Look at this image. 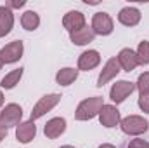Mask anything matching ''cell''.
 Segmentation results:
<instances>
[{"label": "cell", "mask_w": 149, "mask_h": 148, "mask_svg": "<svg viewBox=\"0 0 149 148\" xmlns=\"http://www.w3.org/2000/svg\"><path fill=\"white\" fill-rule=\"evenodd\" d=\"M94 37H95V33L88 26H83V28H80V30H76V32L71 33V40H73L76 45H85V44L92 42Z\"/></svg>", "instance_id": "e0dca14e"}, {"label": "cell", "mask_w": 149, "mask_h": 148, "mask_svg": "<svg viewBox=\"0 0 149 148\" xmlns=\"http://www.w3.org/2000/svg\"><path fill=\"white\" fill-rule=\"evenodd\" d=\"M118 19H120V23L125 25V26H135V25L141 21V12H139L137 9H134V7H125V9L120 11Z\"/></svg>", "instance_id": "7c38bea8"}, {"label": "cell", "mask_w": 149, "mask_h": 148, "mask_svg": "<svg viewBox=\"0 0 149 148\" xmlns=\"http://www.w3.org/2000/svg\"><path fill=\"white\" fill-rule=\"evenodd\" d=\"M59 101H61V96H59V94H49V96H43L37 105H35L33 111H31V122L37 120V118H40L42 115H45L49 110H52Z\"/></svg>", "instance_id": "277c9868"}, {"label": "cell", "mask_w": 149, "mask_h": 148, "mask_svg": "<svg viewBox=\"0 0 149 148\" xmlns=\"http://www.w3.org/2000/svg\"><path fill=\"white\" fill-rule=\"evenodd\" d=\"M2 103H3V94L0 92V106H2Z\"/></svg>", "instance_id": "83f0119b"}, {"label": "cell", "mask_w": 149, "mask_h": 148, "mask_svg": "<svg viewBox=\"0 0 149 148\" xmlns=\"http://www.w3.org/2000/svg\"><path fill=\"white\" fill-rule=\"evenodd\" d=\"M118 72H120V63H118L116 58H113V59H109V61L106 63V66L102 68V72H101V75H99V82H97V85L102 87L104 84H108V82L111 80L113 77H116Z\"/></svg>", "instance_id": "30bf717a"}, {"label": "cell", "mask_w": 149, "mask_h": 148, "mask_svg": "<svg viewBox=\"0 0 149 148\" xmlns=\"http://www.w3.org/2000/svg\"><path fill=\"white\" fill-rule=\"evenodd\" d=\"M99 148H114V147H113V145H101Z\"/></svg>", "instance_id": "4316f807"}, {"label": "cell", "mask_w": 149, "mask_h": 148, "mask_svg": "<svg viewBox=\"0 0 149 148\" xmlns=\"http://www.w3.org/2000/svg\"><path fill=\"white\" fill-rule=\"evenodd\" d=\"M21 75H23V68H17V70L10 72L9 75H5V77L2 78V87H5V89H12V87L19 82Z\"/></svg>", "instance_id": "ffe728a7"}, {"label": "cell", "mask_w": 149, "mask_h": 148, "mask_svg": "<svg viewBox=\"0 0 149 148\" xmlns=\"http://www.w3.org/2000/svg\"><path fill=\"white\" fill-rule=\"evenodd\" d=\"M139 91H141V96H144V94H149V72L148 73H142L139 77V82H137V85H135Z\"/></svg>", "instance_id": "7402d4cb"}, {"label": "cell", "mask_w": 149, "mask_h": 148, "mask_svg": "<svg viewBox=\"0 0 149 148\" xmlns=\"http://www.w3.org/2000/svg\"><path fill=\"white\" fill-rule=\"evenodd\" d=\"M5 136H7V129L0 127V141H2V140H5Z\"/></svg>", "instance_id": "484cf974"}, {"label": "cell", "mask_w": 149, "mask_h": 148, "mask_svg": "<svg viewBox=\"0 0 149 148\" xmlns=\"http://www.w3.org/2000/svg\"><path fill=\"white\" fill-rule=\"evenodd\" d=\"M137 59H139V65H148L149 63V42H141L139 44Z\"/></svg>", "instance_id": "44dd1931"}, {"label": "cell", "mask_w": 149, "mask_h": 148, "mask_svg": "<svg viewBox=\"0 0 149 148\" xmlns=\"http://www.w3.org/2000/svg\"><path fill=\"white\" fill-rule=\"evenodd\" d=\"M14 25V16L9 7H0V37L7 35Z\"/></svg>", "instance_id": "2e32d148"}, {"label": "cell", "mask_w": 149, "mask_h": 148, "mask_svg": "<svg viewBox=\"0 0 149 148\" xmlns=\"http://www.w3.org/2000/svg\"><path fill=\"white\" fill-rule=\"evenodd\" d=\"M76 77H78V70H73V68H64V70H61L59 73H57V82L61 84V85H70L71 82L76 80Z\"/></svg>", "instance_id": "d6986e66"}, {"label": "cell", "mask_w": 149, "mask_h": 148, "mask_svg": "<svg viewBox=\"0 0 149 148\" xmlns=\"http://www.w3.org/2000/svg\"><path fill=\"white\" fill-rule=\"evenodd\" d=\"M139 106L146 111V113H149V94L141 96V99H139Z\"/></svg>", "instance_id": "603a6c76"}, {"label": "cell", "mask_w": 149, "mask_h": 148, "mask_svg": "<svg viewBox=\"0 0 149 148\" xmlns=\"http://www.w3.org/2000/svg\"><path fill=\"white\" fill-rule=\"evenodd\" d=\"M118 63L123 70L130 72L134 70L137 65H139V59H137V54L132 51V49H123L120 54H118Z\"/></svg>", "instance_id": "8fae6325"}, {"label": "cell", "mask_w": 149, "mask_h": 148, "mask_svg": "<svg viewBox=\"0 0 149 148\" xmlns=\"http://www.w3.org/2000/svg\"><path fill=\"white\" fill-rule=\"evenodd\" d=\"M135 91V85L132 82H127V80H120L116 82L111 87V99L114 103H121L128 94H132Z\"/></svg>", "instance_id": "52a82bcc"}, {"label": "cell", "mask_w": 149, "mask_h": 148, "mask_svg": "<svg viewBox=\"0 0 149 148\" xmlns=\"http://www.w3.org/2000/svg\"><path fill=\"white\" fill-rule=\"evenodd\" d=\"M92 30L99 35H109L113 32V21L106 12H99L92 19Z\"/></svg>", "instance_id": "5b68a950"}, {"label": "cell", "mask_w": 149, "mask_h": 148, "mask_svg": "<svg viewBox=\"0 0 149 148\" xmlns=\"http://www.w3.org/2000/svg\"><path fill=\"white\" fill-rule=\"evenodd\" d=\"M127 148H149V143H146L144 140H134Z\"/></svg>", "instance_id": "cb8c5ba5"}, {"label": "cell", "mask_w": 149, "mask_h": 148, "mask_svg": "<svg viewBox=\"0 0 149 148\" xmlns=\"http://www.w3.org/2000/svg\"><path fill=\"white\" fill-rule=\"evenodd\" d=\"M21 54H23V42H19V40H14V42L7 44L0 51V58H2L3 63H14L21 58Z\"/></svg>", "instance_id": "8992f818"}, {"label": "cell", "mask_w": 149, "mask_h": 148, "mask_svg": "<svg viewBox=\"0 0 149 148\" xmlns=\"http://www.w3.org/2000/svg\"><path fill=\"white\" fill-rule=\"evenodd\" d=\"M35 132H37V127L35 124L30 120V122H24V124H19L17 129H16V136L21 143H30L33 138H35Z\"/></svg>", "instance_id": "9a60e30c"}, {"label": "cell", "mask_w": 149, "mask_h": 148, "mask_svg": "<svg viewBox=\"0 0 149 148\" xmlns=\"http://www.w3.org/2000/svg\"><path fill=\"white\" fill-rule=\"evenodd\" d=\"M61 148H73V147H61Z\"/></svg>", "instance_id": "f546056e"}, {"label": "cell", "mask_w": 149, "mask_h": 148, "mask_svg": "<svg viewBox=\"0 0 149 148\" xmlns=\"http://www.w3.org/2000/svg\"><path fill=\"white\" fill-rule=\"evenodd\" d=\"M120 125H121L123 132H127V134H142V132L148 131L149 127L148 120L139 117V115H130V117L123 118L120 122Z\"/></svg>", "instance_id": "7a4b0ae2"}, {"label": "cell", "mask_w": 149, "mask_h": 148, "mask_svg": "<svg viewBox=\"0 0 149 148\" xmlns=\"http://www.w3.org/2000/svg\"><path fill=\"white\" fill-rule=\"evenodd\" d=\"M99 61H101V56H99L97 51H87V52H83L80 56L78 68L80 70H92V68H95L99 65Z\"/></svg>", "instance_id": "4fadbf2b"}, {"label": "cell", "mask_w": 149, "mask_h": 148, "mask_svg": "<svg viewBox=\"0 0 149 148\" xmlns=\"http://www.w3.org/2000/svg\"><path fill=\"white\" fill-rule=\"evenodd\" d=\"M2 65H3V61H2V58H0V68H2Z\"/></svg>", "instance_id": "f1b7e54d"}, {"label": "cell", "mask_w": 149, "mask_h": 148, "mask_svg": "<svg viewBox=\"0 0 149 148\" xmlns=\"http://www.w3.org/2000/svg\"><path fill=\"white\" fill-rule=\"evenodd\" d=\"M23 5H24V2L19 0V2H9L5 7H9V9H19V7H23Z\"/></svg>", "instance_id": "d4e9b609"}, {"label": "cell", "mask_w": 149, "mask_h": 148, "mask_svg": "<svg viewBox=\"0 0 149 148\" xmlns=\"http://www.w3.org/2000/svg\"><path fill=\"white\" fill-rule=\"evenodd\" d=\"M21 25H23V28H26V30H37L38 25H40V18H38V14L35 11H28V12H24L23 14V18H21Z\"/></svg>", "instance_id": "ac0fdd59"}, {"label": "cell", "mask_w": 149, "mask_h": 148, "mask_svg": "<svg viewBox=\"0 0 149 148\" xmlns=\"http://www.w3.org/2000/svg\"><path fill=\"white\" fill-rule=\"evenodd\" d=\"M21 117H23V110H21L19 105H14V103L7 105L3 110L0 111V127L7 129L10 125H16V124H19Z\"/></svg>", "instance_id": "3957f363"}, {"label": "cell", "mask_w": 149, "mask_h": 148, "mask_svg": "<svg viewBox=\"0 0 149 148\" xmlns=\"http://www.w3.org/2000/svg\"><path fill=\"white\" fill-rule=\"evenodd\" d=\"M66 129V120L64 118H52L45 124V136L47 138H59Z\"/></svg>", "instance_id": "5bb4252c"}, {"label": "cell", "mask_w": 149, "mask_h": 148, "mask_svg": "<svg viewBox=\"0 0 149 148\" xmlns=\"http://www.w3.org/2000/svg\"><path fill=\"white\" fill-rule=\"evenodd\" d=\"M63 25H64L66 30H70V32L73 33V32H76V30H80V28L85 26V18H83L81 12H78V11H71V12H68V14L64 16Z\"/></svg>", "instance_id": "9c48e42d"}, {"label": "cell", "mask_w": 149, "mask_h": 148, "mask_svg": "<svg viewBox=\"0 0 149 148\" xmlns=\"http://www.w3.org/2000/svg\"><path fill=\"white\" fill-rule=\"evenodd\" d=\"M101 108H102V98H99V96L88 98V99H85V101H81V103L78 105L74 117H76L78 120H88V118L95 117V115L101 111Z\"/></svg>", "instance_id": "6da1fadb"}, {"label": "cell", "mask_w": 149, "mask_h": 148, "mask_svg": "<svg viewBox=\"0 0 149 148\" xmlns=\"http://www.w3.org/2000/svg\"><path fill=\"white\" fill-rule=\"evenodd\" d=\"M99 118H101V124L106 125V127H114L118 122H120V111L116 110L111 105H102V108L99 111Z\"/></svg>", "instance_id": "ba28073f"}]
</instances>
